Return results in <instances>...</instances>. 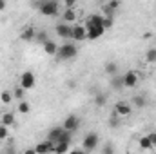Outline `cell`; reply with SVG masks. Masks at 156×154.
Listing matches in <instances>:
<instances>
[{"label":"cell","mask_w":156,"mask_h":154,"mask_svg":"<svg viewBox=\"0 0 156 154\" xmlns=\"http://www.w3.org/2000/svg\"><path fill=\"white\" fill-rule=\"evenodd\" d=\"M37 5H38L40 15H44V16H56L60 11V5L56 0H42Z\"/></svg>","instance_id":"cell-1"},{"label":"cell","mask_w":156,"mask_h":154,"mask_svg":"<svg viewBox=\"0 0 156 154\" xmlns=\"http://www.w3.org/2000/svg\"><path fill=\"white\" fill-rule=\"evenodd\" d=\"M76 54H78V47L73 42L62 44V45L58 47V53H56V56H58L60 60H71V58H75Z\"/></svg>","instance_id":"cell-2"},{"label":"cell","mask_w":156,"mask_h":154,"mask_svg":"<svg viewBox=\"0 0 156 154\" xmlns=\"http://www.w3.org/2000/svg\"><path fill=\"white\" fill-rule=\"evenodd\" d=\"M98 143H100V136L96 132H87L82 140V147H83L85 152H93L98 147Z\"/></svg>","instance_id":"cell-3"},{"label":"cell","mask_w":156,"mask_h":154,"mask_svg":"<svg viewBox=\"0 0 156 154\" xmlns=\"http://www.w3.org/2000/svg\"><path fill=\"white\" fill-rule=\"evenodd\" d=\"M20 85H22L26 91L35 89V85H37V76H35V73H33V71H24V73L20 75Z\"/></svg>","instance_id":"cell-4"},{"label":"cell","mask_w":156,"mask_h":154,"mask_svg":"<svg viewBox=\"0 0 156 154\" xmlns=\"http://www.w3.org/2000/svg\"><path fill=\"white\" fill-rule=\"evenodd\" d=\"M55 33H56V37H58V38H71L73 26H71V24H67V22H60V24H56Z\"/></svg>","instance_id":"cell-5"},{"label":"cell","mask_w":156,"mask_h":154,"mask_svg":"<svg viewBox=\"0 0 156 154\" xmlns=\"http://www.w3.org/2000/svg\"><path fill=\"white\" fill-rule=\"evenodd\" d=\"M122 78H123V87H127V89H134L140 82V76L136 71H127Z\"/></svg>","instance_id":"cell-6"},{"label":"cell","mask_w":156,"mask_h":154,"mask_svg":"<svg viewBox=\"0 0 156 154\" xmlns=\"http://www.w3.org/2000/svg\"><path fill=\"white\" fill-rule=\"evenodd\" d=\"M115 114L118 118H125V116H129L133 113V107H131V103H127V102H116L115 103Z\"/></svg>","instance_id":"cell-7"},{"label":"cell","mask_w":156,"mask_h":154,"mask_svg":"<svg viewBox=\"0 0 156 154\" xmlns=\"http://www.w3.org/2000/svg\"><path fill=\"white\" fill-rule=\"evenodd\" d=\"M66 131H69V132H75L78 131V127H80V118L75 114H69L66 120H64V125H62Z\"/></svg>","instance_id":"cell-8"},{"label":"cell","mask_w":156,"mask_h":154,"mask_svg":"<svg viewBox=\"0 0 156 154\" xmlns=\"http://www.w3.org/2000/svg\"><path fill=\"white\" fill-rule=\"evenodd\" d=\"M71 40H75V42H83V40H87V27H85V26H73Z\"/></svg>","instance_id":"cell-9"},{"label":"cell","mask_w":156,"mask_h":154,"mask_svg":"<svg viewBox=\"0 0 156 154\" xmlns=\"http://www.w3.org/2000/svg\"><path fill=\"white\" fill-rule=\"evenodd\" d=\"M104 33H105V27H104V26H93V27H87V40L102 38Z\"/></svg>","instance_id":"cell-10"},{"label":"cell","mask_w":156,"mask_h":154,"mask_svg":"<svg viewBox=\"0 0 156 154\" xmlns=\"http://www.w3.org/2000/svg\"><path fill=\"white\" fill-rule=\"evenodd\" d=\"M51 151H55V142L53 140H45V142H42L38 145H35V152L37 154H44V152H51Z\"/></svg>","instance_id":"cell-11"},{"label":"cell","mask_w":156,"mask_h":154,"mask_svg":"<svg viewBox=\"0 0 156 154\" xmlns=\"http://www.w3.org/2000/svg\"><path fill=\"white\" fill-rule=\"evenodd\" d=\"M35 35H37V29L33 26H27L26 29L20 31V40L22 42H31V40H35Z\"/></svg>","instance_id":"cell-12"},{"label":"cell","mask_w":156,"mask_h":154,"mask_svg":"<svg viewBox=\"0 0 156 154\" xmlns=\"http://www.w3.org/2000/svg\"><path fill=\"white\" fill-rule=\"evenodd\" d=\"M76 11H75V7H66L64 9V13H62V22H67V24H71V22H76Z\"/></svg>","instance_id":"cell-13"},{"label":"cell","mask_w":156,"mask_h":154,"mask_svg":"<svg viewBox=\"0 0 156 154\" xmlns=\"http://www.w3.org/2000/svg\"><path fill=\"white\" fill-rule=\"evenodd\" d=\"M42 45H44V51H45L49 56H56V53H58V45H56L53 40L47 38L45 42H44V44H42Z\"/></svg>","instance_id":"cell-14"},{"label":"cell","mask_w":156,"mask_h":154,"mask_svg":"<svg viewBox=\"0 0 156 154\" xmlns=\"http://www.w3.org/2000/svg\"><path fill=\"white\" fill-rule=\"evenodd\" d=\"M104 24V15H91L85 22V27H93V26H102Z\"/></svg>","instance_id":"cell-15"},{"label":"cell","mask_w":156,"mask_h":154,"mask_svg":"<svg viewBox=\"0 0 156 154\" xmlns=\"http://www.w3.org/2000/svg\"><path fill=\"white\" fill-rule=\"evenodd\" d=\"M118 7H120V0H109V2L104 5V13H105V15H113Z\"/></svg>","instance_id":"cell-16"},{"label":"cell","mask_w":156,"mask_h":154,"mask_svg":"<svg viewBox=\"0 0 156 154\" xmlns=\"http://www.w3.org/2000/svg\"><path fill=\"white\" fill-rule=\"evenodd\" d=\"M62 132H64V127H53V129H51V131L47 132V138H49V140H53V142L56 143Z\"/></svg>","instance_id":"cell-17"},{"label":"cell","mask_w":156,"mask_h":154,"mask_svg":"<svg viewBox=\"0 0 156 154\" xmlns=\"http://www.w3.org/2000/svg\"><path fill=\"white\" fill-rule=\"evenodd\" d=\"M138 145H140V149H142V151H153V149H154V145L151 143L149 136H142V138H140V142H138Z\"/></svg>","instance_id":"cell-18"},{"label":"cell","mask_w":156,"mask_h":154,"mask_svg":"<svg viewBox=\"0 0 156 154\" xmlns=\"http://www.w3.org/2000/svg\"><path fill=\"white\" fill-rule=\"evenodd\" d=\"M0 123H4V125H7V127L15 125V114H13V113H4L2 118H0Z\"/></svg>","instance_id":"cell-19"},{"label":"cell","mask_w":156,"mask_h":154,"mask_svg":"<svg viewBox=\"0 0 156 154\" xmlns=\"http://www.w3.org/2000/svg\"><path fill=\"white\" fill-rule=\"evenodd\" d=\"M111 87H113L115 91H120V89L123 87V78L118 76V75H113V78H111Z\"/></svg>","instance_id":"cell-20"},{"label":"cell","mask_w":156,"mask_h":154,"mask_svg":"<svg viewBox=\"0 0 156 154\" xmlns=\"http://www.w3.org/2000/svg\"><path fill=\"white\" fill-rule=\"evenodd\" d=\"M133 105H134L136 109H144V107L147 105L145 96H133Z\"/></svg>","instance_id":"cell-21"},{"label":"cell","mask_w":156,"mask_h":154,"mask_svg":"<svg viewBox=\"0 0 156 154\" xmlns=\"http://www.w3.org/2000/svg\"><path fill=\"white\" fill-rule=\"evenodd\" d=\"M116 73H118V64L116 62H107V64H105V75L113 76V75H116Z\"/></svg>","instance_id":"cell-22"},{"label":"cell","mask_w":156,"mask_h":154,"mask_svg":"<svg viewBox=\"0 0 156 154\" xmlns=\"http://www.w3.org/2000/svg\"><path fill=\"white\" fill-rule=\"evenodd\" d=\"M0 102L5 103V105H9V103L13 102V93H11V91H2V93H0Z\"/></svg>","instance_id":"cell-23"},{"label":"cell","mask_w":156,"mask_h":154,"mask_svg":"<svg viewBox=\"0 0 156 154\" xmlns=\"http://www.w3.org/2000/svg\"><path fill=\"white\" fill-rule=\"evenodd\" d=\"M16 111H18L20 114H27V113L31 111V105H29L26 100H20V102H18V109H16Z\"/></svg>","instance_id":"cell-24"},{"label":"cell","mask_w":156,"mask_h":154,"mask_svg":"<svg viewBox=\"0 0 156 154\" xmlns=\"http://www.w3.org/2000/svg\"><path fill=\"white\" fill-rule=\"evenodd\" d=\"M24 96H26V89H24L22 85H18V87H16V89L13 91V98L20 102V100H24Z\"/></svg>","instance_id":"cell-25"},{"label":"cell","mask_w":156,"mask_h":154,"mask_svg":"<svg viewBox=\"0 0 156 154\" xmlns=\"http://www.w3.org/2000/svg\"><path fill=\"white\" fill-rule=\"evenodd\" d=\"M105 103H107V96L102 94V93H98V94L94 96V105H96V107H104Z\"/></svg>","instance_id":"cell-26"},{"label":"cell","mask_w":156,"mask_h":154,"mask_svg":"<svg viewBox=\"0 0 156 154\" xmlns=\"http://www.w3.org/2000/svg\"><path fill=\"white\" fill-rule=\"evenodd\" d=\"M69 151V143H66V142H56L55 143V152H67Z\"/></svg>","instance_id":"cell-27"},{"label":"cell","mask_w":156,"mask_h":154,"mask_svg":"<svg viewBox=\"0 0 156 154\" xmlns=\"http://www.w3.org/2000/svg\"><path fill=\"white\" fill-rule=\"evenodd\" d=\"M104 27H105V31L107 29H111L113 26H115V18H113V15H105L104 16V24H102Z\"/></svg>","instance_id":"cell-28"},{"label":"cell","mask_w":156,"mask_h":154,"mask_svg":"<svg viewBox=\"0 0 156 154\" xmlns=\"http://www.w3.org/2000/svg\"><path fill=\"white\" fill-rule=\"evenodd\" d=\"M7 138H9V127L4 125V123H0V142H4Z\"/></svg>","instance_id":"cell-29"},{"label":"cell","mask_w":156,"mask_h":154,"mask_svg":"<svg viewBox=\"0 0 156 154\" xmlns=\"http://www.w3.org/2000/svg\"><path fill=\"white\" fill-rule=\"evenodd\" d=\"M145 60L149 62V64H156V49H149L147 53H145Z\"/></svg>","instance_id":"cell-30"},{"label":"cell","mask_w":156,"mask_h":154,"mask_svg":"<svg viewBox=\"0 0 156 154\" xmlns=\"http://www.w3.org/2000/svg\"><path fill=\"white\" fill-rule=\"evenodd\" d=\"M35 40L40 42V44H44V42L47 40V33H45V31H38V33L35 35Z\"/></svg>","instance_id":"cell-31"},{"label":"cell","mask_w":156,"mask_h":154,"mask_svg":"<svg viewBox=\"0 0 156 154\" xmlns=\"http://www.w3.org/2000/svg\"><path fill=\"white\" fill-rule=\"evenodd\" d=\"M78 0H64V7H75Z\"/></svg>","instance_id":"cell-32"},{"label":"cell","mask_w":156,"mask_h":154,"mask_svg":"<svg viewBox=\"0 0 156 154\" xmlns=\"http://www.w3.org/2000/svg\"><path fill=\"white\" fill-rule=\"evenodd\" d=\"M147 136H149V140H151V143H153V145L156 147V132H151V134H147Z\"/></svg>","instance_id":"cell-33"},{"label":"cell","mask_w":156,"mask_h":154,"mask_svg":"<svg viewBox=\"0 0 156 154\" xmlns=\"http://www.w3.org/2000/svg\"><path fill=\"white\" fill-rule=\"evenodd\" d=\"M5 5H7V0H0V11H4Z\"/></svg>","instance_id":"cell-34"},{"label":"cell","mask_w":156,"mask_h":154,"mask_svg":"<svg viewBox=\"0 0 156 154\" xmlns=\"http://www.w3.org/2000/svg\"><path fill=\"white\" fill-rule=\"evenodd\" d=\"M104 151H105V152H113V151H115V149H113V147H111V145H105V149H104Z\"/></svg>","instance_id":"cell-35"}]
</instances>
